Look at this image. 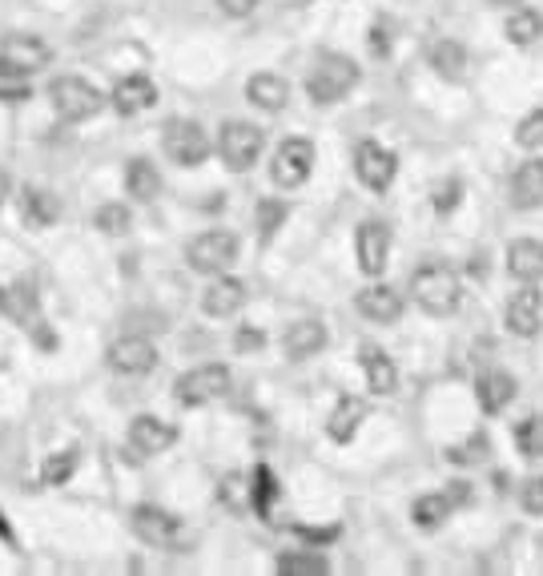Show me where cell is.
I'll use <instances>...</instances> for the list:
<instances>
[{"label":"cell","instance_id":"1","mask_svg":"<svg viewBox=\"0 0 543 576\" xmlns=\"http://www.w3.org/2000/svg\"><path fill=\"white\" fill-rule=\"evenodd\" d=\"M411 303L431 319H451L455 310L464 307V282L459 274L447 267V262H423V267L411 274V286H407Z\"/></svg>","mask_w":543,"mask_h":576},{"label":"cell","instance_id":"2","mask_svg":"<svg viewBox=\"0 0 543 576\" xmlns=\"http://www.w3.org/2000/svg\"><path fill=\"white\" fill-rule=\"evenodd\" d=\"M362 81L355 57L346 53H319L314 65L306 69V97L314 106H338L343 97L355 94V85Z\"/></svg>","mask_w":543,"mask_h":576},{"label":"cell","instance_id":"3","mask_svg":"<svg viewBox=\"0 0 543 576\" xmlns=\"http://www.w3.org/2000/svg\"><path fill=\"white\" fill-rule=\"evenodd\" d=\"M266 149V130L254 125V121L230 118L218 125V137H213V154L222 158V166L230 174H250L254 166L262 161Z\"/></svg>","mask_w":543,"mask_h":576},{"label":"cell","instance_id":"4","mask_svg":"<svg viewBox=\"0 0 543 576\" xmlns=\"http://www.w3.org/2000/svg\"><path fill=\"white\" fill-rule=\"evenodd\" d=\"M49 106L65 125H81V121H94L109 106V97L97 89L94 81L65 73V77H53V85H49Z\"/></svg>","mask_w":543,"mask_h":576},{"label":"cell","instance_id":"5","mask_svg":"<svg viewBox=\"0 0 543 576\" xmlns=\"http://www.w3.org/2000/svg\"><path fill=\"white\" fill-rule=\"evenodd\" d=\"M161 149L173 166L182 170H198L213 154V137L206 134V125L198 118H170L161 125Z\"/></svg>","mask_w":543,"mask_h":576},{"label":"cell","instance_id":"6","mask_svg":"<svg viewBox=\"0 0 543 576\" xmlns=\"http://www.w3.org/2000/svg\"><path fill=\"white\" fill-rule=\"evenodd\" d=\"M230 388H234V371L225 363H201V367H189L177 376L173 400L182 407H210V403L225 400Z\"/></svg>","mask_w":543,"mask_h":576},{"label":"cell","instance_id":"7","mask_svg":"<svg viewBox=\"0 0 543 576\" xmlns=\"http://www.w3.org/2000/svg\"><path fill=\"white\" fill-rule=\"evenodd\" d=\"M129 528L149 549H161V552L186 549V520L177 512L161 508V504H137L129 512Z\"/></svg>","mask_w":543,"mask_h":576},{"label":"cell","instance_id":"8","mask_svg":"<svg viewBox=\"0 0 543 576\" xmlns=\"http://www.w3.org/2000/svg\"><path fill=\"white\" fill-rule=\"evenodd\" d=\"M242 238L234 230H206L198 238L186 242V267L194 274H222L238 262Z\"/></svg>","mask_w":543,"mask_h":576},{"label":"cell","instance_id":"9","mask_svg":"<svg viewBox=\"0 0 543 576\" xmlns=\"http://www.w3.org/2000/svg\"><path fill=\"white\" fill-rule=\"evenodd\" d=\"M314 142L310 137H286L279 149H274V161H270V177L279 189H303L314 174Z\"/></svg>","mask_w":543,"mask_h":576},{"label":"cell","instance_id":"10","mask_svg":"<svg viewBox=\"0 0 543 576\" xmlns=\"http://www.w3.org/2000/svg\"><path fill=\"white\" fill-rule=\"evenodd\" d=\"M355 177L371 189V194H386L398 177V154L395 149H386L383 142H371V137L358 142L355 146Z\"/></svg>","mask_w":543,"mask_h":576},{"label":"cell","instance_id":"11","mask_svg":"<svg viewBox=\"0 0 543 576\" xmlns=\"http://www.w3.org/2000/svg\"><path fill=\"white\" fill-rule=\"evenodd\" d=\"M391 246H395V234L386 222L379 218H367V222H358L355 230V262L358 270L367 274V279H383L386 262H391Z\"/></svg>","mask_w":543,"mask_h":576},{"label":"cell","instance_id":"12","mask_svg":"<svg viewBox=\"0 0 543 576\" xmlns=\"http://www.w3.org/2000/svg\"><path fill=\"white\" fill-rule=\"evenodd\" d=\"M504 327L516 339H535L543 331V291L540 282H519L516 295L504 303Z\"/></svg>","mask_w":543,"mask_h":576},{"label":"cell","instance_id":"13","mask_svg":"<svg viewBox=\"0 0 543 576\" xmlns=\"http://www.w3.org/2000/svg\"><path fill=\"white\" fill-rule=\"evenodd\" d=\"M106 363H109V371H118V376L141 379L158 367V347H153V339H146V335H118L109 343Z\"/></svg>","mask_w":543,"mask_h":576},{"label":"cell","instance_id":"14","mask_svg":"<svg viewBox=\"0 0 543 576\" xmlns=\"http://www.w3.org/2000/svg\"><path fill=\"white\" fill-rule=\"evenodd\" d=\"M355 310L362 315L367 322H379V327H391V322L403 319V310H407V295L395 291L391 282L383 279H371L362 291L355 295Z\"/></svg>","mask_w":543,"mask_h":576},{"label":"cell","instance_id":"15","mask_svg":"<svg viewBox=\"0 0 543 576\" xmlns=\"http://www.w3.org/2000/svg\"><path fill=\"white\" fill-rule=\"evenodd\" d=\"M125 443H129L133 456H141V459L165 456L173 443H177V428L165 424L161 416H133L129 431H125Z\"/></svg>","mask_w":543,"mask_h":576},{"label":"cell","instance_id":"16","mask_svg":"<svg viewBox=\"0 0 543 576\" xmlns=\"http://www.w3.org/2000/svg\"><path fill=\"white\" fill-rule=\"evenodd\" d=\"M0 61L13 69L16 77H33L53 61V49L33 33H13V37L0 40Z\"/></svg>","mask_w":543,"mask_h":576},{"label":"cell","instance_id":"17","mask_svg":"<svg viewBox=\"0 0 543 576\" xmlns=\"http://www.w3.org/2000/svg\"><path fill=\"white\" fill-rule=\"evenodd\" d=\"M246 298H250L246 282L234 279L230 270H222V274H210V282H206V291H201V310H206L210 319H234V315L246 307Z\"/></svg>","mask_w":543,"mask_h":576},{"label":"cell","instance_id":"18","mask_svg":"<svg viewBox=\"0 0 543 576\" xmlns=\"http://www.w3.org/2000/svg\"><path fill=\"white\" fill-rule=\"evenodd\" d=\"M331 347V331H326V322L322 319H294L286 331H282V355L291 363H306L322 355V351Z\"/></svg>","mask_w":543,"mask_h":576},{"label":"cell","instance_id":"19","mask_svg":"<svg viewBox=\"0 0 543 576\" xmlns=\"http://www.w3.org/2000/svg\"><path fill=\"white\" fill-rule=\"evenodd\" d=\"M519 395V383L511 371H504V367H488V371H479L476 379V403H479V412L488 419L495 416H504L507 407L516 403Z\"/></svg>","mask_w":543,"mask_h":576},{"label":"cell","instance_id":"20","mask_svg":"<svg viewBox=\"0 0 543 576\" xmlns=\"http://www.w3.org/2000/svg\"><path fill=\"white\" fill-rule=\"evenodd\" d=\"M109 106L118 109L121 118H137V113H146V109L158 106V85L146 77V73H129V77H121L113 89H109Z\"/></svg>","mask_w":543,"mask_h":576},{"label":"cell","instance_id":"21","mask_svg":"<svg viewBox=\"0 0 543 576\" xmlns=\"http://www.w3.org/2000/svg\"><path fill=\"white\" fill-rule=\"evenodd\" d=\"M358 367L367 376V391L371 395H395L398 391V363L379 343H362L358 347Z\"/></svg>","mask_w":543,"mask_h":576},{"label":"cell","instance_id":"22","mask_svg":"<svg viewBox=\"0 0 543 576\" xmlns=\"http://www.w3.org/2000/svg\"><path fill=\"white\" fill-rule=\"evenodd\" d=\"M367 416H371V403L367 400H358V395H338L331 407V416H326V436L346 448V443L358 440V431H362Z\"/></svg>","mask_w":543,"mask_h":576},{"label":"cell","instance_id":"23","mask_svg":"<svg viewBox=\"0 0 543 576\" xmlns=\"http://www.w3.org/2000/svg\"><path fill=\"white\" fill-rule=\"evenodd\" d=\"M246 101L254 109H262V113H282V109L291 106V81L282 77V73L262 69V73H254L246 81Z\"/></svg>","mask_w":543,"mask_h":576},{"label":"cell","instance_id":"24","mask_svg":"<svg viewBox=\"0 0 543 576\" xmlns=\"http://www.w3.org/2000/svg\"><path fill=\"white\" fill-rule=\"evenodd\" d=\"M427 65L435 69L443 81H464L467 65H471V53H467V45H459L455 37H435L427 45Z\"/></svg>","mask_w":543,"mask_h":576},{"label":"cell","instance_id":"25","mask_svg":"<svg viewBox=\"0 0 543 576\" xmlns=\"http://www.w3.org/2000/svg\"><path fill=\"white\" fill-rule=\"evenodd\" d=\"M511 206L516 210H540L543 206V158L531 154L528 161H519V170L511 174Z\"/></svg>","mask_w":543,"mask_h":576},{"label":"cell","instance_id":"26","mask_svg":"<svg viewBox=\"0 0 543 576\" xmlns=\"http://www.w3.org/2000/svg\"><path fill=\"white\" fill-rule=\"evenodd\" d=\"M279 500H282V483H279V476H274V468H270V464H258V468L250 471V512L254 516H262L266 524H274Z\"/></svg>","mask_w":543,"mask_h":576},{"label":"cell","instance_id":"27","mask_svg":"<svg viewBox=\"0 0 543 576\" xmlns=\"http://www.w3.org/2000/svg\"><path fill=\"white\" fill-rule=\"evenodd\" d=\"M507 274L516 282H543V242L516 238L507 246Z\"/></svg>","mask_w":543,"mask_h":576},{"label":"cell","instance_id":"28","mask_svg":"<svg viewBox=\"0 0 543 576\" xmlns=\"http://www.w3.org/2000/svg\"><path fill=\"white\" fill-rule=\"evenodd\" d=\"M274 573L279 576H331V556L326 549H291L274 556Z\"/></svg>","mask_w":543,"mask_h":576},{"label":"cell","instance_id":"29","mask_svg":"<svg viewBox=\"0 0 543 576\" xmlns=\"http://www.w3.org/2000/svg\"><path fill=\"white\" fill-rule=\"evenodd\" d=\"M451 512H459V508H455V500L447 497V488H443V492H427V497H419L411 504V524L419 532H435V528H443V524L451 520Z\"/></svg>","mask_w":543,"mask_h":576},{"label":"cell","instance_id":"30","mask_svg":"<svg viewBox=\"0 0 543 576\" xmlns=\"http://www.w3.org/2000/svg\"><path fill=\"white\" fill-rule=\"evenodd\" d=\"M125 194L133 201H153L161 194V170L149 158L125 161Z\"/></svg>","mask_w":543,"mask_h":576},{"label":"cell","instance_id":"31","mask_svg":"<svg viewBox=\"0 0 543 576\" xmlns=\"http://www.w3.org/2000/svg\"><path fill=\"white\" fill-rule=\"evenodd\" d=\"M504 37L511 40L516 49H528V45H535V40L543 37V13H540V9H528V4H519V9H507Z\"/></svg>","mask_w":543,"mask_h":576},{"label":"cell","instance_id":"32","mask_svg":"<svg viewBox=\"0 0 543 576\" xmlns=\"http://www.w3.org/2000/svg\"><path fill=\"white\" fill-rule=\"evenodd\" d=\"M0 310L13 322H33L40 310L37 286H33V282H13V286H4V291H0Z\"/></svg>","mask_w":543,"mask_h":576},{"label":"cell","instance_id":"33","mask_svg":"<svg viewBox=\"0 0 543 576\" xmlns=\"http://www.w3.org/2000/svg\"><path fill=\"white\" fill-rule=\"evenodd\" d=\"M218 500L234 516H246L250 512V471H225L218 480Z\"/></svg>","mask_w":543,"mask_h":576},{"label":"cell","instance_id":"34","mask_svg":"<svg viewBox=\"0 0 543 576\" xmlns=\"http://www.w3.org/2000/svg\"><path fill=\"white\" fill-rule=\"evenodd\" d=\"M21 210H25V218L33 226H49V222H57V215H61V206H57V198L49 189H25Z\"/></svg>","mask_w":543,"mask_h":576},{"label":"cell","instance_id":"35","mask_svg":"<svg viewBox=\"0 0 543 576\" xmlns=\"http://www.w3.org/2000/svg\"><path fill=\"white\" fill-rule=\"evenodd\" d=\"M291 218V201L282 198H262L258 201V210H254V222H258V238L270 242L274 234H279V226Z\"/></svg>","mask_w":543,"mask_h":576},{"label":"cell","instance_id":"36","mask_svg":"<svg viewBox=\"0 0 543 576\" xmlns=\"http://www.w3.org/2000/svg\"><path fill=\"white\" fill-rule=\"evenodd\" d=\"M94 226L101 230V234H109V238H121V234H129L133 230V210L125 201H106L94 215Z\"/></svg>","mask_w":543,"mask_h":576},{"label":"cell","instance_id":"37","mask_svg":"<svg viewBox=\"0 0 543 576\" xmlns=\"http://www.w3.org/2000/svg\"><path fill=\"white\" fill-rule=\"evenodd\" d=\"M464 206V182L459 177H439L435 186H431V210H435L439 218L455 215Z\"/></svg>","mask_w":543,"mask_h":576},{"label":"cell","instance_id":"38","mask_svg":"<svg viewBox=\"0 0 543 576\" xmlns=\"http://www.w3.org/2000/svg\"><path fill=\"white\" fill-rule=\"evenodd\" d=\"M488 456H491V436H488V431H476V436H471L467 443H459V448L451 443V448H447V459H451V464H459V468L483 464Z\"/></svg>","mask_w":543,"mask_h":576},{"label":"cell","instance_id":"39","mask_svg":"<svg viewBox=\"0 0 543 576\" xmlns=\"http://www.w3.org/2000/svg\"><path fill=\"white\" fill-rule=\"evenodd\" d=\"M511 440H516L519 456H523V459H540L543 456V419L540 416H528L523 424H516Z\"/></svg>","mask_w":543,"mask_h":576},{"label":"cell","instance_id":"40","mask_svg":"<svg viewBox=\"0 0 543 576\" xmlns=\"http://www.w3.org/2000/svg\"><path fill=\"white\" fill-rule=\"evenodd\" d=\"M81 464V452L77 448H65V452H53V456L45 459V468H40V480L45 483H69L73 480V471H77Z\"/></svg>","mask_w":543,"mask_h":576},{"label":"cell","instance_id":"41","mask_svg":"<svg viewBox=\"0 0 543 576\" xmlns=\"http://www.w3.org/2000/svg\"><path fill=\"white\" fill-rule=\"evenodd\" d=\"M516 146L528 149V154H540V149H543V109H531V113H523V118H519Z\"/></svg>","mask_w":543,"mask_h":576},{"label":"cell","instance_id":"42","mask_svg":"<svg viewBox=\"0 0 543 576\" xmlns=\"http://www.w3.org/2000/svg\"><path fill=\"white\" fill-rule=\"evenodd\" d=\"M519 508L528 512V516H535V520H543V471L519 483Z\"/></svg>","mask_w":543,"mask_h":576},{"label":"cell","instance_id":"43","mask_svg":"<svg viewBox=\"0 0 543 576\" xmlns=\"http://www.w3.org/2000/svg\"><path fill=\"white\" fill-rule=\"evenodd\" d=\"M262 347H266V335L258 327L242 322L238 331H234V351H238V355H250V351H262Z\"/></svg>","mask_w":543,"mask_h":576},{"label":"cell","instance_id":"44","mask_svg":"<svg viewBox=\"0 0 543 576\" xmlns=\"http://www.w3.org/2000/svg\"><path fill=\"white\" fill-rule=\"evenodd\" d=\"M291 532H294V537L310 540V549H326V544L338 537V524H334V528H306V524H294Z\"/></svg>","mask_w":543,"mask_h":576},{"label":"cell","instance_id":"45","mask_svg":"<svg viewBox=\"0 0 543 576\" xmlns=\"http://www.w3.org/2000/svg\"><path fill=\"white\" fill-rule=\"evenodd\" d=\"M213 4H218V13L230 16V21H246V16L258 13L262 0H213Z\"/></svg>","mask_w":543,"mask_h":576},{"label":"cell","instance_id":"46","mask_svg":"<svg viewBox=\"0 0 543 576\" xmlns=\"http://www.w3.org/2000/svg\"><path fill=\"white\" fill-rule=\"evenodd\" d=\"M371 49H374V57H386V53H391V49H386L383 25H374V28H371Z\"/></svg>","mask_w":543,"mask_h":576},{"label":"cell","instance_id":"47","mask_svg":"<svg viewBox=\"0 0 543 576\" xmlns=\"http://www.w3.org/2000/svg\"><path fill=\"white\" fill-rule=\"evenodd\" d=\"M495 9H519V4H528V0H488Z\"/></svg>","mask_w":543,"mask_h":576}]
</instances>
